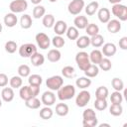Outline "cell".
Masks as SVG:
<instances>
[{"mask_svg": "<svg viewBox=\"0 0 127 127\" xmlns=\"http://www.w3.org/2000/svg\"><path fill=\"white\" fill-rule=\"evenodd\" d=\"M75 95V87L72 84H66L61 86L58 89V98L62 101L69 100Z\"/></svg>", "mask_w": 127, "mask_h": 127, "instance_id": "1", "label": "cell"}, {"mask_svg": "<svg viewBox=\"0 0 127 127\" xmlns=\"http://www.w3.org/2000/svg\"><path fill=\"white\" fill-rule=\"evenodd\" d=\"M75 62L77 64V66L79 67V69L82 71H84L91 64L89 61V56L86 52H78L75 56Z\"/></svg>", "mask_w": 127, "mask_h": 127, "instance_id": "2", "label": "cell"}, {"mask_svg": "<svg viewBox=\"0 0 127 127\" xmlns=\"http://www.w3.org/2000/svg\"><path fill=\"white\" fill-rule=\"evenodd\" d=\"M112 14L119 19V21H126L127 20V7L120 3L114 4L111 8Z\"/></svg>", "mask_w": 127, "mask_h": 127, "instance_id": "3", "label": "cell"}, {"mask_svg": "<svg viewBox=\"0 0 127 127\" xmlns=\"http://www.w3.org/2000/svg\"><path fill=\"white\" fill-rule=\"evenodd\" d=\"M63 84H64V79L61 75H53L46 80L47 87L52 91L58 90L61 86H63Z\"/></svg>", "mask_w": 127, "mask_h": 127, "instance_id": "4", "label": "cell"}, {"mask_svg": "<svg viewBox=\"0 0 127 127\" xmlns=\"http://www.w3.org/2000/svg\"><path fill=\"white\" fill-rule=\"evenodd\" d=\"M36 52H37V47L32 43L23 44L19 48V55L22 58H31V56L34 55Z\"/></svg>", "mask_w": 127, "mask_h": 127, "instance_id": "5", "label": "cell"}, {"mask_svg": "<svg viewBox=\"0 0 127 127\" xmlns=\"http://www.w3.org/2000/svg\"><path fill=\"white\" fill-rule=\"evenodd\" d=\"M28 8V2L26 0H13L10 5H9V9L12 13H22L25 10H27Z\"/></svg>", "mask_w": 127, "mask_h": 127, "instance_id": "6", "label": "cell"}, {"mask_svg": "<svg viewBox=\"0 0 127 127\" xmlns=\"http://www.w3.org/2000/svg\"><path fill=\"white\" fill-rule=\"evenodd\" d=\"M84 8V0H71L67 6V10L71 15H78Z\"/></svg>", "mask_w": 127, "mask_h": 127, "instance_id": "7", "label": "cell"}, {"mask_svg": "<svg viewBox=\"0 0 127 127\" xmlns=\"http://www.w3.org/2000/svg\"><path fill=\"white\" fill-rule=\"evenodd\" d=\"M90 98H91V95H90L89 91L83 89V90H81V91L76 95L75 104H76L78 107H84V106H86L87 103L90 101Z\"/></svg>", "mask_w": 127, "mask_h": 127, "instance_id": "8", "label": "cell"}, {"mask_svg": "<svg viewBox=\"0 0 127 127\" xmlns=\"http://www.w3.org/2000/svg\"><path fill=\"white\" fill-rule=\"evenodd\" d=\"M36 42H37L38 47L42 50H47L51 45V40H50L49 36L42 32H40L36 35Z\"/></svg>", "mask_w": 127, "mask_h": 127, "instance_id": "9", "label": "cell"}, {"mask_svg": "<svg viewBox=\"0 0 127 127\" xmlns=\"http://www.w3.org/2000/svg\"><path fill=\"white\" fill-rule=\"evenodd\" d=\"M41 102L46 106H52L56 103V94L53 91H45L41 97Z\"/></svg>", "mask_w": 127, "mask_h": 127, "instance_id": "10", "label": "cell"}, {"mask_svg": "<svg viewBox=\"0 0 127 127\" xmlns=\"http://www.w3.org/2000/svg\"><path fill=\"white\" fill-rule=\"evenodd\" d=\"M102 46L103 47H102L101 53H102V55H104L107 58L114 56L116 54V52H117V48L113 43H106V44H104Z\"/></svg>", "mask_w": 127, "mask_h": 127, "instance_id": "11", "label": "cell"}, {"mask_svg": "<svg viewBox=\"0 0 127 127\" xmlns=\"http://www.w3.org/2000/svg\"><path fill=\"white\" fill-rule=\"evenodd\" d=\"M107 30L111 34H116L121 30V23L117 19H110L107 23Z\"/></svg>", "mask_w": 127, "mask_h": 127, "instance_id": "12", "label": "cell"}, {"mask_svg": "<svg viewBox=\"0 0 127 127\" xmlns=\"http://www.w3.org/2000/svg\"><path fill=\"white\" fill-rule=\"evenodd\" d=\"M66 29H67V24L63 20H59L54 24V31H55L56 35L62 36L64 34H65Z\"/></svg>", "mask_w": 127, "mask_h": 127, "instance_id": "13", "label": "cell"}, {"mask_svg": "<svg viewBox=\"0 0 127 127\" xmlns=\"http://www.w3.org/2000/svg\"><path fill=\"white\" fill-rule=\"evenodd\" d=\"M73 24H74V27L77 28L78 30H82V29H85L86 26L88 25V20L85 16H76L73 20Z\"/></svg>", "mask_w": 127, "mask_h": 127, "instance_id": "14", "label": "cell"}, {"mask_svg": "<svg viewBox=\"0 0 127 127\" xmlns=\"http://www.w3.org/2000/svg\"><path fill=\"white\" fill-rule=\"evenodd\" d=\"M97 17H98V20L103 23V24H106L109 20H110V11L109 9L107 8H100L99 10H97Z\"/></svg>", "mask_w": 127, "mask_h": 127, "instance_id": "15", "label": "cell"}, {"mask_svg": "<svg viewBox=\"0 0 127 127\" xmlns=\"http://www.w3.org/2000/svg\"><path fill=\"white\" fill-rule=\"evenodd\" d=\"M17 22H18V19L15 13H12V12L7 13L4 16V24L9 28H13L14 26H16Z\"/></svg>", "mask_w": 127, "mask_h": 127, "instance_id": "16", "label": "cell"}, {"mask_svg": "<svg viewBox=\"0 0 127 127\" xmlns=\"http://www.w3.org/2000/svg\"><path fill=\"white\" fill-rule=\"evenodd\" d=\"M89 56V61L91 64H98L100 63V61L103 59V55L101 53V51L95 49L93 51H91V53L88 55Z\"/></svg>", "mask_w": 127, "mask_h": 127, "instance_id": "17", "label": "cell"}, {"mask_svg": "<svg viewBox=\"0 0 127 127\" xmlns=\"http://www.w3.org/2000/svg\"><path fill=\"white\" fill-rule=\"evenodd\" d=\"M14 91L12 87H4L1 91V97L5 102H11L14 99Z\"/></svg>", "mask_w": 127, "mask_h": 127, "instance_id": "18", "label": "cell"}, {"mask_svg": "<svg viewBox=\"0 0 127 127\" xmlns=\"http://www.w3.org/2000/svg\"><path fill=\"white\" fill-rule=\"evenodd\" d=\"M19 95H20L21 99H23L24 101H25V100H28V99H30V98H32V97H34L30 85H24V86L20 87Z\"/></svg>", "mask_w": 127, "mask_h": 127, "instance_id": "19", "label": "cell"}, {"mask_svg": "<svg viewBox=\"0 0 127 127\" xmlns=\"http://www.w3.org/2000/svg\"><path fill=\"white\" fill-rule=\"evenodd\" d=\"M30 60H31V63H32V64L34 66H40V65H42L45 63L44 55H42V54H40L38 52H36L34 55H32Z\"/></svg>", "mask_w": 127, "mask_h": 127, "instance_id": "20", "label": "cell"}, {"mask_svg": "<svg viewBox=\"0 0 127 127\" xmlns=\"http://www.w3.org/2000/svg\"><path fill=\"white\" fill-rule=\"evenodd\" d=\"M47 58L51 63H57V62H59L61 60L62 54L58 49H52V50H50L48 52Z\"/></svg>", "mask_w": 127, "mask_h": 127, "instance_id": "21", "label": "cell"}, {"mask_svg": "<svg viewBox=\"0 0 127 127\" xmlns=\"http://www.w3.org/2000/svg\"><path fill=\"white\" fill-rule=\"evenodd\" d=\"M98 73H99V67L97 66V64H90L89 66L84 70L85 76H87L89 78L97 76Z\"/></svg>", "mask_w": 127, "mask_h": 127, "instance_id": "22", "label": "cell"}, {"mask_svg": "<svg viewBox=\"0 0 127 127\" xmlns=\"http://www.w3.org/2000/svg\"><path fill=\"white\" fill-rule=\"evenodd\" d=\"M91 84V79L87 76H81L75 80V85L80 89H85Z\"/></svg>", "mask_w": 127, "mask_h": 127, "instance_id": "23", "label": "cell"}, {"mask_svg": "<svg viewBox=\"0 0 127 127\" xmlns=\"http://www.w3.org/2000/svg\"><path fill=\"white\" fill-rule=\"evenodd\" d=\"M98 8H99L98 2L92 0L90 3H88V4L86 5V7H85V13H86L88 16H93V15L97 12Z\"/></svg>", "mask_w": 127, "mask_h": 127, "instance_id": "24", "label": "cell"}, {"mask_svg": "<svg viewBox=\"0 0 127 127\" xmlns=\"http://www.w3.org/2000/svg\"><path fill=\"white\" fill-rule=\"evenodd\" d=\"M104 43V38L100 34H96L90 38V45L94 48H100L102 47Z\"/></svg>", "mask_w": 127, "mask_h": 127, "instance_id": "25", "label": "cell"}, {"mask_svg": "<svg viewBox=\"0 0 127 127\" xmlns=\"http://www.w3.org/2000/svg\"><path fill=\"white\" fill-rule=\"evenodd\" d=\"M75 41H76V46L79 49H85L90 45V38L88 36H80Z\"/></svg>", "mask_w": 127, "mask_h": 127, "instance_id": "26", "label": "cell"}, {"mask_svg": "<svg viewBox=\"0 0 127 127\" xmlns=\"http://www.w3.org/2000/svg\"><path fill=\"white\" fill-rule=\"evenodd\" d=\"M32 24H33V22H32V18H31L30 15L24 14L21 17V19H20V25H21V27L23 29H25V30L30 29L32 27Z\"/></svg>", "mask_w": 127, "mask_h": 127, "instance_id": "27", "label": "cell"}, {"mask_svg": "<svg viewBox=\"0 0 127 127\" xmlns=\"http://www.w3.org/2000/svg\"><path fill=\"white\" fill-rule=\"evenodd\" d=\"M41 104H42V102L40 101V99L37 98V96L32 97L28 100H25V105L30 109H38V108H40Z\"/></svg>", "mask_w": 127, "mask_h": 127, "instance_id": "28", "label": "cell"}, {"mask_svg": "<svg viewBox=\"0 0 127 127\" xmlns=\"http://www.w3.org/2000/svg\"><path fill=\"white\" fill-rule=\"evenodd\" d=\"M65 34H66V37H67L69 40H71V41H74V40H76V39L79 37L78 29H77V28H75L74 26L67 27Z\"/></svg>", "mask_w": 127, "mask_h": 127, "instance_id": "29", "label": "cell"}, {"mask_svg": "<svg viewBox=\"0 0 127 127\" xmlns=\"http://www.w3.org/2000/svg\"><path fill=\"white\" fill-rule=\"evenodd\" d=\"M68 111H69L68 106L65 103H58L56 105V113L59 116H65L67 115Z\"/></svg>", "mask_w": 127, "mask_h": 127, "instance_id": "30", "label": "cell"}, {"mask_svg": "<svg viewBox=\"0 0 127 127\" xmlns=\"http://www.w3.org/2000/svg\"><path fill=\"white\" fill-rule=\"evenodd\" d=\"M62 74L66 78H72L75 76V70L74 67L71 65H65L62 69Z\"/></svg>", "mask_w": 127, "mask_h": 127, "instance_id": "31", "label": "cell"}, {"mask_svg": "<svg viewBox=\"0 0 127 127\" xmlns=\"http://www.w3.org/2000/svg\"><path fill=\"white\" fill-rule=\"evenodd\" d=\"M53 114H54V112H53V110L50 108V106H46V107L42 108V109L40 110V112H39L40 117H41L42 119H44V120L51 119V118L53 117Z\"/></svg>", "mask_w": 127, "mask_h": 127, "instance_id": "32", "label": "cell"}, {"mask_svg": "<svg viewBox=\"0 0 127 127\" xmlns=\"http://www.w3.org/2000/svg\"><path fill=\"white\" fill-rule=\"evenodd\" d=\"M45 14H46V9L42 5H36L35 8L33 9V17L35 19L43 18Z\"/></svg>", "mask_w": 127, "mask_h": 127, "instance_id": "33", "label": "cell"}, {"mask_svg": "<svg viewBox=\"0 0 127 127\" xmlns=\"http://www.w3.org/2000/svg\"><path fill=\"white\" fill-rule=\"evenodd\" d=\"M44 27L46 28H52L54 27V24H55V17L54 15L52 14H45L44 17H43V21H42Z\"/></svg>", "mask_w": 127, "mask_h": 127, "instance_id": "34", "label": "cell"}, {"mask_svg": "<svg viewBox=\"0 0 127 127\" xmlns=\"http://www.w3.org/2000/svg\"><path fill=\"white\" fill-rule=\"evenodd\" d=\"M108 95H109V91H108V88L106 86H99L95 90V97L96 98L106 99L108 97Z\"/></svg>", "mask_w": 127, "mask_h": 127, "instance_id": "35", "label": "cell"}, {"mask_svg": "<svg viewBox=\"0 0 127 127\" xmlns=\"http://www.w3.org/2000/svg\"><path fill=\"white\" fill-rule=\"evenodd\" d=\"M98 67L100 69H102L103 71H108L111 69L112 67V64H111V61L108 59V58H103L100 63L98 64Z\"/></svg>", "mask_w": 127, "mask_h": 127, "instance_id": "36", "label": "cell"}, {"mask_svg": "<svg viewBox=\"0 0 127 127\" xmlns=\"http://www.w3.org/2000/svg\"><path fill=\"white\" fill-rule=\"evenodd\" d=\"M28 82H29V85H37V86H40L42 84V82H43V78L39 74H32V75H29Z\"/></svg>", "mask_w": 127, "mask_h": 127, "instance_id": "37", "label": "cell"}, {"mask_svg": "<svg viewBox=\"0 0 127 127\" xmlns=\"http://www.w3.org/2000/svg\"><path fill=\"white\" fill-rule=\"evenodd\" d=\"M9 83H10V86L12 88H20L23 84V79L20 75H15V76L10 78Z\"/></svg>", "mask_w": 127, "mask_h": 127, "instance_id": "38", "label": "cell"}, {"mask_svg": "<svg viewBox=\"0 0 127 127\" xmlns=\"http://www.w3.org/2000/svg\"><path fill=\"white\" fill-rule=\"evenodd\" d=\"M111 85H112V87L114 88V90H116V91H121V90L124 89V82H123V80H122L121 78H119V77H114V78H112V80H111Z\"/></svg>", "mask_w": 127, "mask_h": 127, "instance_id": "39", "label": "cell"}, {"mask_svg": "<svg viewBox=\"0 0 127 127\" xmlns=\"http://www.w3.org/2000/svg\"><path fill=\"white\" fill-rule=\"evenodd\" d=\"M109 112L111 115L113 116H120L123 112V107L121 104H114L112 103L110 108H109Z\"/></svg>", "mask_w": 127, "mask_h": 127, "instance_id": "40", "label": "cell"}, {"mask_svg": "<svg viewBox=\"0 0 127 127\" xmlns=\"http://www.w3.org/2000/svg\"><path fill=\"white\" fill-rule=\"evenodd\" d=\"M110 101H111V103H114V104H121L123 101V95L121 94L120 91L115 90L110 95Z\"/></svg>", "mask_w": 127, "mask_h": 127, "instance_id": "41", "label": "cell"}, {"mask_svg": "<svg viewBox=\"0 0 127 127\" xmlns=\"http://www.w3.org/2000/svg\"><path fill=\"white\" fill-rule=\"evenodd\" d=\"M94 107L96 110L103 111L107 108V101L104 98H96L94 101Z\"/></svg>", "mask_w": 127, "mask_h": 127, "instance_id": "42", "label": "cell"}, {"mask_svg": "<svg viewBox=\"0 0 127 127\" xmlns=\"http://www.w3.org/2000/svg\"><path fill=\"white\" fill-rule=\"evenodd\" d=\"M85 31H86V34L87 36H94L96 34H99V27L96 25V24H88L85 28Z\"/></svg>", "mask_w": 127, "mask_h": 127, "instance_id": "43", "label": "cell"}, {"mask_svg": "<svg viewBox=\"0 0 127 127\" xmlns=\"http://www.w3.org/2000/svg\"><path fill=\"white\" fill-rule=\"evenodd\" d=\"M52 44L55 48L57 49H60V48H63L65 44V41L64 39L62 37V36H59V35H56L53 39H52Z\"/></svg>", "mask_w": 127, "mask_h": 127, "instance_id": "44", "label": "cell"}, {"mask_svg": "<svg viewBox=\"0 0 127 127\" xmlns=\"http://www.w3.org/2000/svg\"><path fill=\"white\" fill-rule=\"evenodd\" d=\"M18 49V46H17V43L14 42V41H8L6 42L5 44V51L8 53V54H14Z\"/></svg>", "mask_w": 127, "mask_h": 127, "instance_id": "45", "label": "cell"}, {"mask_svg": "<svg viewBox=\"0 0 127 127\" xmlns=\"http://www.w3.org/2000/svg\"><path fill=\"white\" fill-rule=\"evenodd\" d=\"M30 72H31V69H30L29 65H27V64H21L18 67V74L21 77H27V76H29L30 75Z\"/></svg>", "mask_w": 127, "mask_h": 127, "instance_id": "46", "label": "cell"}, {"mask_svg": "<svg viewBox=\"0 0 127 127\" xmlns=\"http://www.w3.org/2000/svg\"><path fill=\"white\" fill-rule=\"evenodd\" d=\"M82 118L83 119H92V118H96V113L93 109L91 108H87L85 110H83L82 112Z\"/></svg>", "mask_w": 127, "mask_h": 127, "instance_id": "47", "label": "cell"}, {"mask_svg": "<svg viewBox=\"0 0 127 127\" xmlns=\"http://www.w3.org/2000/svg\"><path fill=\"white\" fill-rule=\"evenodd\" d=\"M97 124H98L97 118L83 119V120H82V125H83V127H95Z\"/></svg>", "mask_w": 127, "mask_h": 127, "instance_id": "48", "label": "cell"}, {"mask_svg": "<svg viewBox=\"0 0 127 127\" xmlns=\"http://www.w3.org/2000/svg\"><path fill=\"white\" fill-rule=\"evenodd\" d=\"M8 84V76L5 73H0V87H5Z\"/></svg>", "mask_w": 127, "mask_h": 127, "instance_id": "49", "label": "cell"}, {"mask_svg": "<svg viewBox=\"0 0 127 127\" xmlns=\"http://www.w3.org/2000/svg\"><path fill=\"white\" fill-rule=\"evenodd\" d=\"M119 48L122 50H127V37H122L119 40Z\"/></svg>", "mask_w": 127, "mask_h": 127, "instance_id": "50", "label": "cell"}, {"mask_svg": "<svg viewBox=\"0 0 127 127\" xmlns=\"http://www.w3.org/2000/svg\"><path fill=\"white\" fill-rule=\"evenodd\" d=\"M31 87V90H32V93H33V96L36 97L39 93H40V86H37V85H30Z\"/></svg>", "mask_w": 127, "mask_h": 127, "instance_id": "51", "label": "cell"}, {"mask_svg": "<svg viewBox=\"0 0 127 127\" xmlns=\"http://www.w3.org/2000/svg\"><path fill=\"white\" fill-rule=\"evenodd\" d=\"M109 1V3H111V4H118V3H120L122 0H108Z\"/></svg>", "mask_w": 127, "mask_h": 127, "instance_id": "52", "label": "cell"}, {"mask_svg": "<svg viewBox=\"0 0 127 127\" xmlns=\"http://www.w3.org/2000/svg\"><path fill=\"white\" fill-rule=\"evenodd\" d=\"M43 0H31V2L34 4V5H39Z\"/></svg>", "mask_w": 127, "mask_h": 127, "instance_id": "53", "label": "cell"}, {"mask_svg": "<svg viewBox=\"0 0 127 127\" xmlns=\"http://www.w3.org/2000/svg\"><path fill=\"white\" fill-rule=\"evenodd\" d=\"M103 126L110 127V124H108V123H102V124H99V127H103Z\"/></svg>", "mask_w": 127, "mask_h": 127, "instance_id": "54", "label": "cell"}, {"mask_svg": "<svg viewBox=\"0 0 127 127\" xmlns=\"http://www.w3.org/2000/svg\"><path fill=\"white\" fill-rule=\"evenodd\" d=\"M49 1H50V2H52V3H55V2H57L58 0H49Z\"/></svg>", "mask_w": 127, "mask_h": 127, "instance_id": "55", "label": "cell"}, {"mask_svg": "<svg viewBox=\"0 0 127 127\" xmlns=\"http://www.w3.org/2000/svg\"><path fill=\"white\" fill-rule=\"evenodd\" d=\"M1 32H2V24L0 23V33H1Z\"/></svg>", "mask_w": 127, "mask_h": 127, "instance_id": "56", "label": "cell"}, {"mask_svg": "<svg viewBox=\"0 0 127 127\" xmlns=\"http://www.w3.org/2000/svg\"><path fill=\"white\" fill-rule=\"evenodd\" d=\"M2 106V101H1V99H0V107Z\"/></svg>", "mask_w": 127, "mask_h": 127, "instance_id": "57", "label": "cell"}]
</instances>
